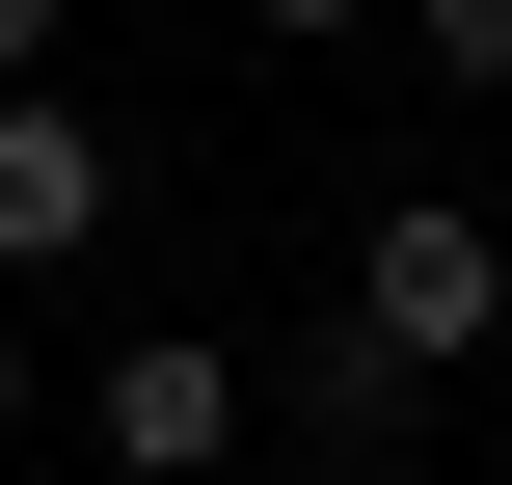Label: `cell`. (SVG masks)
<instances>
[{
    "instance_id": "5b68a950",
    "label": "cell",
    "mask_w": 512,
    "mask_h": 485,
    "mask_svg": "<svg viewBox=\"0 0 512 485\" xmlns=\"http://www.w3.org/2000/svg\"><path fill=\"white\" fill-rule=\"evenodd\" d=\"M405 54H432L459 108H512V0H405Z\"/></svg>"
},
{
    "instance_id": "52a82bcc",
    "label": "cell",
    "mask_w": 512,
    "mask_h": 485,
    "mask_svg": "<svg viewBox=\"0 0 512 485\" xmlns=\"http://www.w3.org/2000/svg\"><path fill=\"white\" fill-rule=\"evenodd\" d=\"M243 27H297V54H324V27H405V0H243Z\"/></svg>"
},
{
    "instance_id": "3957f363",
    "label": "cell",
    "mask_w": 512,
    "mask_h": 485,
    "mask_svg": "<svg viewBox=\"0 0 512 485\" xmlns=\"http://www.w3.org/2000/svg\"><path fill=\"white\" fill-rule=\"evenodd\" d=\"M108 216H135V189H108V108H81V81H27V108H0V297H27V270H81Z\"/></svg>"
},
{
    "instance_id": "6da1fadb",
    "label": "cell",
    "mask_w": 512,
    "mask_h": 485,
    "mask_svg": "<svg viewBox=\"0 0 512 485\" xmlns=\"http://www.w3.org/2000/svg\"><path fill=\"white\" fill-rule=\"evenodd\" d=\"M351 324H378L405 378H486V351H512V216H459V189H378V216H351Z\"/></svg>"
},
{
    "instance_id": "7a4b0ae2",
    "label": "cell",
    "mask_w": 512,
    "mask_h": 485,
    "mask_svg": "<svg viewBox=\"0 0 512 485\" xmlns=\"http://www.w3.org/2000/svg\"><path fill=\"white\" fill-rule=\"evenodd\" d=\"M81 459L108 485H216L243 459V351H216V324H135V351L81 378Z\"/></svg>"
},
{
    "instance_id": "277c9868",
    "label": "cell",
    "mask_w": 512,
    "mask_h": 485,
    "mask_svg": "<svg viewBox=\"0 0 512 485\" xmlns=\"http://www.w3.org/2000/svg\"><path fill=\"white\" fill-rule=\"evenodd\" d=\"M405 405H432V378H405L378 324H324V351H297V432H405Z\"/></svg>"
},
{
    "instance_id": "ba28073f",
    "label": "cell",
    "mask_w": 512,
    "mask_h": 485,
    "mask_svg": "<svg viewBox=\"0 0 512 485\" xmlns=\"http://www.w3.org/2000/svg\"><path fill=\"white\" fill-rule=\"evenodd\" d=\"M0 432H27V324H0Z\"/></svg>"
},
{
    "instance_id": "8992f818",
    "label": "cell",
    "mask_w": 512,
    "mask_h": 485,
    "mask_svg": "<svg viewBox=\"0 0 512 485\" xmlns=\"http://www.w3.org/2000/svg\"><path fill=\"white\" fill-rule=\"evenodd\" d=\"M54 27H81V0H0V108H27V81H54Z\"/></svg>"
}]
</instances>
